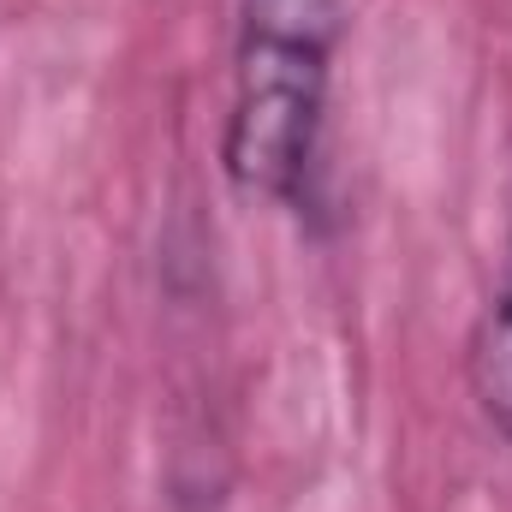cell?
<instances>
[{
	"instance_id": "cell-1",
	"label": "cell",
	"mask_w": 512,
	"mask_h": 512,
	"mask_svg": "<svg viewBox=\"0 0 512 512\" xmlns=\"http://www.w3.org/2000/svg\"><path fill=\"white\" fill-rule=\"evenodd\" d=\"M340 0H245L233 120H227V179L268 203H298L316 173L328 84H334Z\"/></svg>"
},
{
	"instance_id": "cell-2",
	"label": "cell",
	"mask_w": 512,
	"mask_h": 512,
	"mask_svg": "<svg viewBox=\"0 0 512 512\" xmlns=\"http://www.w3.org/2000/svg\"><path fill=\"white\" fill-rule=\"evenodd\" d=\"M471 393H477L483 417L495 423V435L512 447V245L501 262V286L471 334Z\"/></svg>"
}]
</instances>
